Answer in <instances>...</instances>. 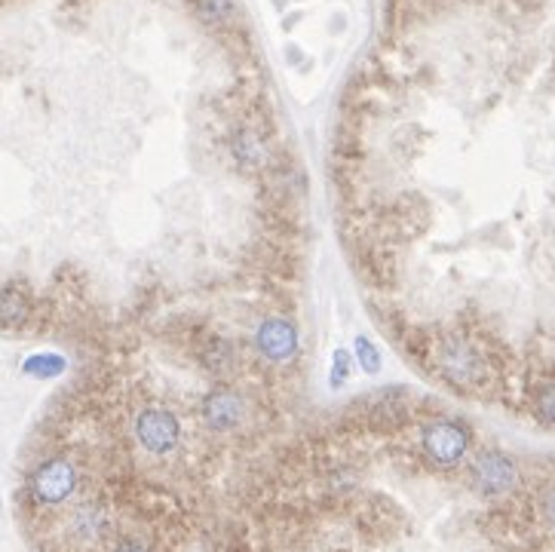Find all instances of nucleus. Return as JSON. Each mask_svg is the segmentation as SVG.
Masks as SVG:
<instances>
[{"mask_svg": "<svg viewBox=\"0 0 555 552\" xmlns=\"http://www.w3.org/2000/svg\"><path fill=\"white\" fill-rule=\"evenodd\" d=\"M430 369L457 393H481L494 384V362L488 350H481L473 338L451 331L433 341Z\"/></svg>", "mask_w": 555, "mask_h": 552, "instance_id": "nucleus-1", "label": "nucleus"}, {"mask_svg": "<svg viewBox=\"0 0 555 552\" xmlns=\"http://www.w3.org/2000/svg\"><path fill=\"white\" fill-rule=\"evenodd\" d=\"M28 501L37 509H59L80 491V467L62 451H46L28 470Z\"/></svg>", "mask_w": 555, "mask_h": 552, "instance_id": "nucleus-2", "label": "nucleus"}, {"mask_svg": "<svg viewBox=\"0 0 555 552\" xmlns=\"http://www.w3.org/2000/svg\"><path fill=\"white\" fill-rule=\"evenodd\" d=\"M473 448V430L460 417L433 415L420 424V451L436 470H454Z\"/></svg>", "mask_w": 555, "mask_h": 552, "instance_id": "nucleus-3", "label": "nucleus"}, {"mask_svg": "<svg viewBox=\"0 0 555 552\" xmlns=\"http://www.w3.org/2000/svg\"><path fill=\"white\" fill-rule=\"evenodd\" d=\"M132 436H136L138 448H145L153 457H166L178 448L182 442V421L172 408L166 405H142L132 415Z\"/></svg>", "mask_w": 555, "mask_h": 552, "instance_id": "nucleus-4", "label": "nucleus"}, {"mask_svg": "<svg viewBox=\"0 0 555 552\" xmlns=\"http://www.w3.org/2000/svg\"><path fill=\"white\" fill-rule=\"evenodd\" d=\"M470 482L479 494L504 497L519 485V463L500 448H481L470 463Z\"/></svg>", "mask_w": 555, "mask_h": 552, "instance_id": "nucleus-5", "label": "nucleus"}, {"mask_svg": "<svg viewBox=\"0 0 555 552\" xmlns=\"http://www.w3.org/2000/svg\"><path fill=\"white\" fill-rule=\"evenodd\" d=\"M252 344H255V354L270 365H285L298 356V329L289 316H264L255 325V335H252Z\"/></svg>", "mask_w": 555, "mask_h": 552, "instance_id": "nucleus-6", "label": "nucleus"}, {"mask_svg": "<svg viewBox=\"0 0 555 552\" xmlns=\"http://www.w3.org/2000/svg\"><path fill=\"white\" fill-rule=\"evenodd\" d=\"M246 399L239 390H233L231 384L218 381L206 390L203 405H199V415H203V424L212 430V433H231V430H239L246 421Z\"/></svg>", "mask_w": 555, "mask_h": 552, "instance_id": "nucleus-7", "label": "nucleus"}, {"mask_svg": "<svg viewBox=\"0 0 555 552\" xmlns=\"http://www.w3.org/2000/svg\"><path fill=\"white\" fill-rule=\"evenodd\" d=\"M231 157L239 172H264L270 163V144L252 123H239L231 132Z\"/></svg>", "mask_w": 555, "mask_h": 552, "instance_id": "nucleus-8", "label": "nucleus"}, {"mask_svg": "<svg viewBox=\"0 0 555 552\" xmlns=\"http://www.w3.org/2000/svg\"><path fill=\"white\" fill-rule=\"evenodd\" d=\"M197 356H199V365H203L212 377H218V381H224V384L239 365L237 344H233L227 335H218V331H206V335L199 338Z\"/></svg>", "mask_w": 555, "mask_h": 552, "instance_id": "nucleus-9", "label": "nucleus"}, {"mask_svg": "<svg viewBox=\"0 0 555 552\" xmlns=\"http://www.w3.org/2000/svg\"><path fill=\"white\" fill-rule=\"evenodd\" d=\"M531 408H534V415H537L540 424L555 427V381H546V384H540V387L534 390Z\"/></svg>", "mask_w": 555, "mask_h": 552, "instance_id": "nucleus-10", "label": "nucleus"}, {"mask_svg": "<svg viewBox=\"0 0 555 552\" xmlns=\"http://www.w3.org/2000/svg\"><path fill=\"white\" fill-rule=\"evenodd\" d=\"M353 354H356V359H359V365H363L365 375H378V371H380V350L374 347V344L365 335H359L356 341H353Z\"/></svg>", "mask_w": 555, "mask_h": 552, "instance_id": "nucleus-11", "label": "nucleus"}, {"mask_svg": "<svg viewBox=\"0 0 555 552\" xmlns=\"http://www.w3.org/2000/svg\"><path fill=\"white\" fill-rule=\"evenodd\" d=\"M329 387L332 390H340L347 384V377L353 375V359H350V354H347L344 347H338L334 350V356H332V371H329Z\"/></svg>", "mask_w": 555, "mask_h": 552, "instance_id": "nucleus-12", "label": "nucleus"}, {"mask_svg": "<svg viewBox=\"0 0 555 552\" xmlns=\"http://www.w3.org/2000/svg\"><path fill=\"white\" fill-rule=\"evenodd\" d=\"M62 369H65V362H62V356H56V354H40L25 362V371H35V375H40V377L62 375Z\"/></svg>", "mask_w": 555, "mask_h": 552, "instance_id": "nucleus-13", "label": "nucleus"}, {"mask_svg": "<svg viewBox=\"0 0 555 552\" xmlns=\"http://www.w3.org/2000/svg\"><path fill=\"white\" fill-rule=\"evenodd\" d=\"M540 516H543L546 528L555 534V485H550V488L540 494Z\"/></svg>", "mask_w": 555, "mask_h": 552, "instance_id": "nucleus-14", "label": "nucleus"}, {"mask_svg": "<svg viewBox=\"0 0 555 552\" xmlns=\"http://www.w3.org/2000/svg\"><path fill=\"white\" fill-rule=\"evenodd\" d=\"M108 552H153V549L145 540H138V537H120Z\"/></svg>", "mask_w": 555, "mask_h": 552, "instance_id": "nucleus-15", "label": "nucleus"}]
</instances>
